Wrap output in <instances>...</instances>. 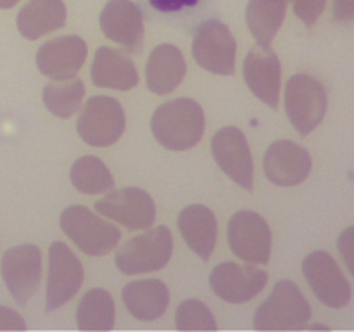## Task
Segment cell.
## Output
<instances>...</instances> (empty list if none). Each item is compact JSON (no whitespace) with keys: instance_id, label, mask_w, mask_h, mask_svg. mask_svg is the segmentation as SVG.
I'll use <instances>...</instances> for the list:
<instances>
[{"instance_id":"52a82bcc","label":"cell","mask_w":354,"mask_h":332,"mask_svg":"<svg viewBox=\"0 0 354 332\" xmlns=\"http://www.w3.org/2000/svg\"><path fill=\"white\" fill-rule=\"evenodd\" d=\"M235 52L237 42L225 23L209 19L197 28L192 54L201 68L214 75H234Z\"/></svg>"},{"instance_id":"7a4b0ae2","label":"cell","mask_w":354,"mask_h":332,"mask_svg":"<svg viewBox=\"0 0 354 332\" xmlns=\"http://www.w3.org/2000/svg\"><path fill=\"white\" fill-rule=\"evenodd\" d=\"M310 318L311 306L299 287L290 280H280L256 311L254 327L259 331H297L306 327Z\"/></svg>"},{"instance_id":"7402d4cb","label":"cell","mask_w":354,"mask_h":332,"mask_svg":"<svg viewBox=\"0 0 354 332\" xmlns=\"http://www.w3.org/2000/svg\"><path fill=\"white\" fill-rule=\"evenodd\" d=\"M68 19L62 0H30L17 14L19 33L28 40H38L44 35L61 30Z\"/></svg>"},{"instance_id":"44dd1931","label":"cell","mask_w":354,"mask_h":332,"mask_svg":"<svg viewBox=\"0 0 354 332\" xmlns=\"http://www.w3.org/2000/svg\"><path fill=\"white\" fill-rule=\"evenodd\" d=\"M178 228L183 241L197 256L203 259L209 258L216 244L218 232L216 218L209 208L201 204L185 208L178 216Z\"/></svg>"},{"instance_id":"836d02e7","label":"cell","mask_w":354,"mask_h":332,"mask_svg":"<svg viewBox=\"0 0 354 332\" xmlns=\"http://www.w3.org/2000/svg\"><path fill=\"white\" fill-rule=\"evenodd\" d=\"M19 0H0V9H10L14 7Z\"/></svg>"},{"instance_id":"ac0fdd59","label":"cell","mask_w":354,"mask_h":332,"mask_svg":"<svg viewBox=\"0 0 354 332\" xmlns=\"http://www.w3.org/2000/svg\"><path fill=\"white\" fill-rule=\"evenodd\" d=\"M244 78L251 92L266 106L279 107L282 68L275 52L268 48H252L244 61Z\"/></svg>"},{"instance_id":"9c48e42d","label":"cell","mask_w":354,"mask_h":332,"mask_svg":"<svg viewBox=\"0 0 354 332\" xmlns=\"http://www.w3.org/2000/svg\"><path fill=\"white\" fill-rule=\"evenodd\" d=\"M228 244L244 261L265 265L272 252V232L261 214L239 211L228 221Z\"/></svg>"},{"instance_id":"e0dca14e","label":"cell","mask_w":354,"mask_h":332,"mask_svg":"<svg viewBox=\"0 0 354 332\" xmlns=\"http://www.w3.org/2000/svg\"><path fill=\"white\" fill-rule=\"evenodd\" d=\"M100 28L109 40L128 50H138L144 40V19L130 0H109L100 14Z\"/></svg>"},{"instance_id":"4dcf8cb0","label":"cell","mask_w":354,"mask_h":332,"mask_svg":"<svg viewBox=\"0 0 354 332\" xmlns=\"http://www.w3.org/2000/svg\"><path fill=\"white\" fill-rule=\"evenodd\" d=\"M26 324L16 310L0 306V331H24Z\"/></svg>"},{"instance_id":"7c38bea8","label":"cell","mask_w":354,"mask_h":332,"mask_svg":"<svg viewBox=\"0 0 354 332\" xmlns=\"http://www.w3.org/2000/svg\"><path fill=\"white\" fill-rule=\"evenodd\" d=\"M95 210L130 230L149 228L154 223L156 206L152 197L137 187L114 190L95 203Z\"/></svg>"},{"instance_id":"3957f363","label":"cell","mask_w":354,"mask_h":332,"mask_svg":"<svg viewBox=\"0 0 354 332\" xmlns=\"http://www.w3.org/2000/svg\"><path fill=\"white\" fill-rule=\"evenodd\" d=\"M61 228L85 255L104 256L121 239L120 228L85 206H69L61 214Z\"/></svg>"},{"instance_id":"5bb4252c","label":"cell","mask_w":354,"mask_h":332,"mask_svg":"<svg viewBox=\"0 0 354 332\" xmlns=\"http://www.w3.org/2000/svg\"><path fill=\"white\" fill-rule=\"evenodd\" d=\"M268 273L256 266L239 265L234 261L220 263L209 277L211 289L227 303H245L263 290Z\"/></svg>"},{"instance_id":"30bf717a","label":"cell","mask_w":354,"mask_h":332,"mask_svg":"<svg viewBox=\"0 0 354 332\" xmlns=\"http://www.w3.org/2000/svg\"><path fill=\"white\" fill-rule=\"evenodd\" d=\"M83 266L64 242H52L48 248L47 311L57 310L75 297L83 284Z\"/></svg>"},{"instance_id":"4316f807","label":"cell","mask_w":354,"mask_h":332,"mask_svg":"<svg viewBox=\"0 0 354 332\" xmlns=\"http://www.w3.org/2000/svg\"><path fill=\"white\" fill-rule=\"evenodd\" d=\"M85 85L82 80H62L44 89V104L54 116L71 118L82 106Z\"/></svg>"},{"instance_id":"277c9868","label":"cell","mask_w":354,"mask_h":332,"mask_svg":"<svg viewBox=\"0 0 354 332\" xmlns=\"http://www.w3.org/2000/svg\"><path fill=\"white\" fill-rule=\"evenodd\" d=\"M171 252V232L168 227L161 225L121 246L116 252V266L127 275L158 272L168 265Z\"/></svg>"},{"instance_id":"6da1fadb","label":"cell","mask_w":354,"mask_h":332,"mask_svg":"<svg viewBox=\"0 0 354 332\" xmlns=\"http://www.w3.org/2000/svg\"><path fill=\"white\" fill-rule=\"evenodd\" d=\"M152 133L156 140L171 151H187L203 138L204 111L196 100L176 99L165 102L152 116Z\"/></svg>"},{"instance_id":"4fadbf2b","label":"cell","mask_w":354,"mask_h":332,"mask_svg":"<svg viewBox=\"0 0 354 332\" xmlns=\"http://www.w3.org/2000/svg\"><path fill=\"white\" fill-rule=\"evenodd\" d=\"M214 161L218 163L225 175L245 190L252 189L254 168L252 156L244 133L235 127L221 128L211 142Z\"/></svg>"},{"instance_id":"83f0119b","label":"cell","mask_w":354,"mask_h":332,"mask_svg":"<svg viewBox=\"0 0 354 332\" xmlns=\"http://www.w3.org/2000/svg\"><path fill=\"white\" fill-rule=\"evenodd\" d=\"M175 325L178 331H216L218 325L209 308L199 299H187L176 308Z\"/></svg>"},{"instance_id":"cb8c5ba5","label":"cell","mask_w":354,"mask_h":332,"mask_svg":"<svg viewBox=\"0 0 354 332\" xmlns=\"http://www.w3.org/2000/svg\"><path fill=\"white\" fill-rule=\"evenodd\" d=\"M289 0H249L245 21L259 47L268 48L279 33Z\"/></svg>"},{"instance_id":"ba28073f","label":"cell","mask_w":354,"mask_h":332,"mask_svg":"<svg viewBox=\"0 0 354 332\" xmlns=\"http://www.w3.org/2000/svg\"><path fill=\"white\" fill-rule=\"evenodd\" d=\"M303 273L315 296L325 306L339 310L351 299V284L328 252H310L303 261Z\"/></svg>"},{"instance_id":"ffe728a7","label":"cell","mask_w":354,"mask_h":332,"mask_svg":"<svg viewBox=\"0 0 354 332\" xmlns=\"http://www.w3.org/2000/svg\"><path fill=\"white\" fill-rule=\"evenodd\" d=\"M185 71V59L178 47L171 44L158 45L145 64L147 89L158 95L173 92L182 83Z\"/></svg>"},{"instance_id":"8fae6325","label":"cell","mask_w":354,"mask_h":332,"mask_svg":"<svg viewBox=\"0 0 354 332\" xmlns=\"http://www.w3.org/2000/svg\"><path fill=\"white\" fill-rule=\"evenodd\" d=\"M0 268L10 296L19 304H26L40 286L41 252L38 246L24 244L7 249Z\"/></svg>"},{"instance_id":"484cf974","label":"cell","mask_w":354,"mask_h":332,"mask_svg":"<svg viewBox=\"0 0 354 332\" xmlns=\"http://www.w3.org/2000/svg\"><path fill=\"white\" fill-rule=\"evenodd\" d=\"M71 182L76 190L88 196L107 192L114 185L109 168L95 156H83L76 159L71 168Z\"/></svg>"},{"instance_id":"2e32d148","label":"cell","mask_w":354,"mask_h":332,"mask_svg":"<svg viewBox=\"0 0 354 332\" xmlns=\"http://www.w3.org/2000/svg\"><path fill=\"white\" fill-rule=\"evenodd\" d=\"M311 156L301 145L290 140H279L268 147L265 154V173L275 185H299L311 172Z\"/></svg>"},{"instance_id":"d6986e66","label":"cell","mask_w":354,"mask_h":332,"mask_svg":"<svg viewBox=\"0 0 354 332\" xmlns=\"http://www.w3.org/2000/svg\"><path fill=\"white\" fill-rule=\"evenodd\" d=\"M90 78L97 86L113 90H130L137 86L138 73L130 55L111 47L97 48Z\"/></svg>"},{"instance_id":"1f68e13d","label":"cell","mask_w":354,"mask_h":332,"mask_svg":"<svg viewBox=\"0 0 354 332\" xmlns=\"http://www.w3.org/2000/svg\"><path fill=\"white\" fill-rule=\"evenodd\" d=\"M334 17L339 23H351L354 21V0H334Z\"/></svg>"},{"instance_id":"9a60e30c","label":"cell","mask_w":354,"mask_h":332,"mask_svg":"<svg viewBox=\"0 0 354 332\" xmlns=\"http://www.w3.org/2000/svg\"><path fill=\"white\" fill-rule=\"evenodd\" d=\"M88 48L83 38L76 35L57 37L45 42L37 52V66L41 75L62 82L71 80L85 64Z\"/></svg>"},{"instance_id":"f1b7e54d","label":"cell","mask_w":354,"mask_h":332,"mask_svg":"<svg viewBox=\"0 0 354 332\" xmlns=\"http://www.w3.org/2000/svg\"><path fill=\"white\" fill-rule=\"evenodd\" d=\"M296 16L303 21L306 26H313L318 21L320 14L324 12L327 0H290Z\"/></svg>"},{"instance_id":"d4e9b609","label":"cell","mask_w":354,"mask_h":332,"mask_svg":"<svg viewBox=\"0 0 354 332\" xmlns=\"http://www.w3.org/2000/svg\"><path fill=\"white\" fill-rule=\"evenodd\" d=\"M116 308L107 290L92 289L82 297L76 310V320L82 331H109L114 327Z\"/></svg>"},{"instance_id":"603a6c76","label":"cell","mask_w":354,"mask_h":332,"mask_svg":"<svg viewBox=\"0 0 354 332\" xmlns=\"http://www.w3.org/2000/svg\"><path fill=\"white\" fill-rule=\"evenodd\" d=\"M123 303L135 318L156 320L168 308L169 290L162 280H135L123 289Z\"/></svg>"},{"instance_id":"5b68a950","label":"cell","mask_w":354,"mask_h":332,"mask_svg":"<svg viewBox=\"0 0 354 332\" xmlns=\"http://www.w3.org/2000/svg\"><path fill=\"white\" fill-rule=\"evenodd\" d=\"M286 111L301 135L311 133L325 118L327 90L313 76L294 75L286 86Z\"/></svg>"},{"instance_id":"f546056e","label":"cell","mask_w":354,"mask_h":332,"mask_svg":"<svg viewBox=\"0 0 354 332\" xmlns=\"http://www.w3.org/2000/svg\"><path fill=\"white\" fill-rule=\"evenodd\" d=\"M337 249L348 266L349 273L354 277V225L346 228L337 239Z\"/></svg>"},{"instance_id":"d6a6232c","label":"cell","mask_w":354,"mask_h":332,"mask_svg":"<svg viewBox=\"0 0 354 332\" xmlns=\"http://www.w3.org/2000/svg\"><path fill=\"white\" fill-rule=\"evenodd\" d=\"M151 6L156 10H161V12H176L182 7H194L197 3V0H149Z\"/></svg>"},{"instance_id":"8992f818","label":"cell","mask_w":354,"mask_h":332,"mask_svg":"<svg viewBox=\"0 0 354 332\" xmlns=\"http://www.w3.org/2000/svg\"><path fill=\"white\" fill-rule=\"evenodd\" d=\"M76 130L83 142L93 147L113 145L124 131L123 107L113 97H92L80 114Z\"/></svg>"}]
</instances>
